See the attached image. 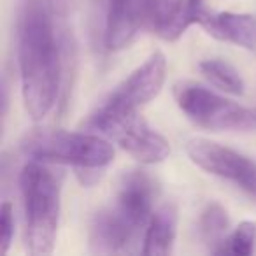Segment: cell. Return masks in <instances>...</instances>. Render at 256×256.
<instances>
[{
	"label": "cell",
	"instance_id": "1",
	"mask_svg": "<svg viewBox=\"0 0 256 256\" xmlns=\"http://www.w3.org/2000/svg\"><path fill=\"white\" fill-rule=\"evenodd\" d=\"M48 0H20L16 44L22 93L32 120H42L56 104L64 81V51Z\"/></svg>",
	"mask_w": 256,
	"mask_h": 256
},
{
	"label": "cell",
	"instance_id": "2",
	"mask_svg": "<svg viewBox=\"0 0 256 256\" xmlns=\"http://www.w3.org/2000/svg\"><path fill=\"white\" fill-rule=\"evenodd\" d=\"M196 16L188 0H90V39L96 53L123 50L140 30L174 42Z\"/></svg>",
	"mask_w": 256,
	"mask_h": 256
},
{
	"label": "cell",
	"instance_id": "3",
	"mask_svg": "<svg viewBox=\"0 0 256 256\" xmlns=\"http://www.w3.org/2000/svg\"><path fill=\"white\" fill-rule=\"evenodd\" d=\"M26 242L32 254H50L60 223V182L42 162H30L20 174Z\"/></svg>",
	"mask_w": 256,
	"mask_h": 256
},
{
	"label": "cell",
	"instance_id": "4",
	"mask_svg": "<svg viewBox=\"0 0 256 256\" xmlns=\"http://www.w3.org/2000/svg\"><path fill=\"white\" fill-rule=\"evenodd\" d=\"M22 151L37 162L68 165L79 170H104L114 160V148L98 134L36 128L22 140Z\"/></svg>",
	"mask_w": 256,
	"mask_h": 256
},
{
	"label": "cell",
	"instance_id": "5",
	"mask_svg": "<svg viewBox=\"0 0 256 256\" xmlns=\"http://www.w3.org/2000/svg\"><path fill=\"white\" fill-rule=\"evenodd\" d=\"M84 126L118 142L121 150L140 164H160L170 154V144L164 136L153 130L137 109L116 106L107 100L88 118Z\"/></svg>",
	"mask_w": 256,
	"mask_h": 256
},
{
	"label": "cell",
	"instance_id": "6",
	"mask_svg": "<svg viewBox=\"0 0 256 256\" xmlns=\"http://www.w3.org/2000/svg\"><path fill=\"white\" fill-rule=\"evenodd\" d=\"M179 109L196 126L221 132L256 130V110L224 98L195 82H179L174 88Z\"/></svg>",
	"mask_w": 256,
	"mask_h": 256
},
{
	"label": "cell",
	"instance_id": "7",
	"mask_svg": "<svg viewBox=\"0 0 256 256\" xmlns=\"http://www.w3.org/2000/svg\"><path fill=\"white\" fill-rule=\"evenodd\" d=\"M186 153L206 172L226 179L256 196V165L248 156L207 139L190 140Z\"/></svg>",
	"mask_w": 256,
	"mask_h": 256
},
{
	"label": "cell",
	"instance_id": "8",
	"mask_svg": "<svg viewBox=\"0 0 256 256\" xmlns=\"http://www.w3.org/2000/svg\"><path fill=\"white\" fill-rule=\"evenodd\" d=\"M156 195L158 188L154 179L148 172L134 168L120 176L114 193V204L110 207L136 230L142 232L148 228L154 212L153 207Z\"/></svg>",
	"mask_w": 256,
	"mask_h": 256
},
{
	"label": "cell",
	"instance_id": "9",
	"mask_svg": "<svg viewBox=\"0 0 256 256\" xmlns=\"http://www.w3.org/2000/svg\"><path fill=\"white\" fill-rule=\"evenodd\" d=\"M165 74H167V60L164 53L156 51L128 76L106 100L126 109H139L162 92Z\"/></svg>",
	"mask_w": 256,
	"mask_h": 256
},
{
	"label": "cell",
	"instance_id": "10",
	"mask_svg": "<svg viewBox=\"0 0 256 256\" xmlns=\"http://www.w3.org/2000/svg\"><path fill=\"white\" fill-rule=\"evenodd\" d=\"M140 232L124 221L112 207H104L90 221L88 244L95 254H126L136 252Z\"/></svg>",
	"mask_w": 256,
	"mask_h": 256
},
{
	"label": "cell",
	"instance_id": "11",
	"mask_svg": "<svg viewBox=\"0 0 256 256\" xmlns=\"http://www.w3.org/2000/svg\"><path fill=\"white\" fill-rule=\"evenodd\" d=\"M196 23L216 39L244 50H256V16L240 12H209L200 9Z\"/></svg>",
	"mask_w": 256,
	"mask_h": 256
},
{
	"label": "cell",
	"instance_id": "12",
	"mask_svg": "<svg viewBox=\"0 0 256 256\" xmlns=\"http://www.w3.org/2000/svg\"><path fill=\"white\" fill-rule=\"evenodd\" d=\"M178 234V207L172 202L160 206L153 212L144 234L142 252L148 256H167L174 249Z\"/></svg>",
	"mask_w": 256,
	"mask_h": 256
},
{
	"label": "cell",
	"instance_id": "13",
	"mask_svg": "<svg viewBox=\"0 0 256 256\" xmlns=\"http://www.w3.org/2000/svg\"><path fill=\"white\" fill-rule=\"evenodd\" d=\"M230 220L224 210V207L218 202H209L204 207L202 214L198 218V238L204 246L214 252L218 246L226 238Z\"/></svg>",
	"mask_w": 256,
	"mask_h": 256
},
{
	"label": "cell",
	"instance_id": "14",
	"mask_svg": "<svg viewBox=\"0 0 256 256\" xmlns=\"http://www.w3.org/2000/svg\"><path fill=\"white\" fill-rule=\"evenodd\" d=\"M198 70L209 82H212L216 88L223 90L232 95H242L244 93V79L240 78L238 70L228 62L221 58H207L200 62Z\"/></svg>",
	"mask_w": 256,
	"mask_h": 256
},
{
	"label": "cell",
	"instance_id": "15",
	"mask_svg": "<svg viewBox=\"0 0 256 256\" xmlns=\"http://www.w3.org/2000/svg\"><path fill=\"white\" fill-rule=\"evenodd\" d=\"M256 251V223L242 221L232 234L226 235L223 242L218 246L214 254H237L249 256Z\"/></svg>",
	"mask_w": 256,
	"mask_h": 256
},
{
	"label": "cell",
	"instance_id": "16",
	"mask_svg": "<svg viewBox=\"0 0 256 256\" xmlns=\"http://www.w3.org/2000/svg\"><path fill=\"white\" fill-rule=\"evenodd\" d=\"M0 244H2V254H8L9 248L12 244V238H14V210L9 202L2 204V209H0Z\"/></svg>",
	"mask_w": 256,
	"mask_h": 256
},
{
	"label": "cell",
	"instance_id": "17",
	"mask_svg": "<svg viewBox=\"0 0 256 256\" xmlns=\"http://www.w3.org/2000/svg\"><path fill=\"white\" fill-rule=\"evenodd\" d=\"M48 4H50V8L53 9L54 14L64 16V14H67L70 0H48Z\"/></svg>",
	"mask_w": 256,
	"mask_h": 256
},
{
	"label": "cell",
	"instance_id": "18",
	"mask_svg": "<svg viewBox=\"0 0 256 256\" xmlns=\"http://www.w3.org/2000/svg\"><path fill=\"white\" fill-rule=\"evenodd\" d=\"M202 2H204V0H188V6L193 9V11L196 12V14H198L200 9H204V8H202Z\"/></svg>",
	"mask_w": 256,
	"mask_h": 256
}]
</instances>
